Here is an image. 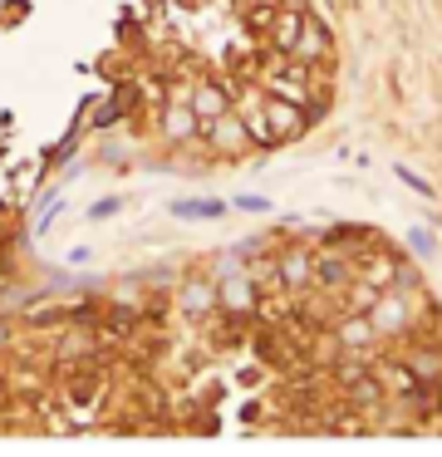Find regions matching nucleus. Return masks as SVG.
Returning a JSON list of instances; mask_svg holds the SVG:
<instances>
[{
  "label": "nucleus",
  "mask_w": 442,
  "mask_h": 457,
  "mask_svg": "<svg viewBox=\"0 0 442 457\" xmlns=\"http://www.w3.org/2000/svg\"><path fill=\"white\" fill-rule=\"evenodd\" d=\"M226 202H172V217H221Z\"/></svg>",
  "instance_id": "f257e3e1"
},
{
  "label": "nucleus",
  "mask_w": 442,
  "mask_h": 457,
  "mask_svg": "<svg viewBox=\"0 0 442 457\" xmlns=\"http://www.w3.org/2000/svg\"><path fill=\"white\" fill-rule=\"evenodd\" d=\"M398 178H403V182H408V187H413V192H418V197H432V182H422V178H418V172H403V168H398Z\"/></svg>",
  "instance_id": "f03ea898"
},
{
  "label": "nucleus",
  "mask_w": 442,
  "mask_h": 457,
  "mask_svg": "<svg viewBox=\"0 0 442 457\" xmlns=\"http://www.w3.org/2000/svg\"><path fill=\"white\" fill-rule=\"evenodd\" d=\"M236 207H241V212H265L271 202H265V197H236Z\"/></svg>",
  "instance_id": "7ed1b4c3"
}]
</instances>
